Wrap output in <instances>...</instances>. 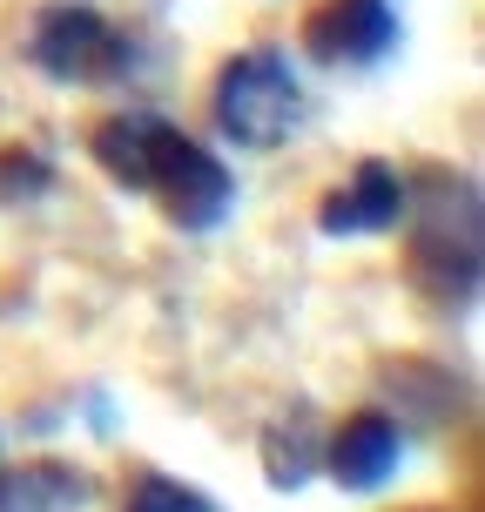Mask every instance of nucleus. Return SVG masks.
<instances>
[{
  "mask_svg": "<svg viewBox=\"0 0 485 512\" xmlns=\"http://www.w3.org/2000/svg\"><path fill=\"white\" fill-rule=\"evenodd\" d=\"M405 182L398 169H384V162H358V176L344 182L337 196H324V236H378V230H398L405 223Z\"/></svg>",
  "mask_w": 485,
  "mask_h": 512,
  "instance_id": "nucleus-5",
  "label": "nucleus"
},
{
  "mask_svg": "<svg viewBox=\"0 0 485 512\" xmlns=\"http://www.w3.org/2000/svg\"><path fill=\"white\" fill-rule=\"evenodd\" d=\"M304 48L331 68H371L398 48V14L391 0H324L304 21Z\"/></svg>",
  "mask_w": 485,
  "mask_h": 512,
  "instance_id": "nucleus-4",
  "label": "nucleus"
},
{
  "mask_svg": "<svg viewBox=\"0 0 485 512\" xmlns=\"http://www.w3.org/2000/svg\"><path fill=\"white\" fill-rule=\"evenodd\" d=\"M27 54H34V68L48 81H102L122 68V34L95 14V7H48L41 21H34V41H27Z\"/></svg>",
  "mask_w": 485,
  "mask_h": 512,
  "instance_id": "nucleus-3",
  "label": "nucleus"
},
{
  "mask_svg": "<svg viewBox=\"0 0 485 512\" xmlns=\"http://www.w3.org/2000/svg\"><path fill=\"white\" fill-rule=\"evenodd\" d=\"M95 499L88 472L68 465H14L0 472V512H81Z\"/></svg>",
  "mask_w": 485,
  "mask_h": 512,
  "instance_id": "nucleus-8",
  "label": "nucleus"
},
{
  "mask_svg": "<svg viewBox=\"0 0 485 512\" xmlns=\"http://www.w3.org/2000/svg\"><path fill=\"white\" fill-rule=\"evenodd\" d=\"M54 189V169L34 149H0V203H34Z\"/></svg>",
  "mask_w": 485,
  "mask_h": 512,
  "instance_id": "nucleus-10",
  "label": "nucleus"
},
{
  "mask_svg": "<svg viewBox=\"0 0 485 512\" xmlns=\"http://www.w3.org/2000/svg\"><path fill=\"white\" fill-rule=\"evenodd\" d=\"M128 512H216L203 499V492H189L182 479H162V472H149L142 486L128 492Z\"/></svg>",
  "mask_w": 485,
  "mask_h": 512,
  "instance_id": "nucleus-11",
  "label": "nucleus"
},
{
  "mask_svg": "<svg viewBox=\"0 0 485 512\" xmlns=\"http://www.w3.org/2000/svg\"><path fill=\"white\" fill-rule=\"evenodd\" d=\"M162 115H108L95 128V162H102L108 176L122 182V189H142L149 196V176H155V142H162Z\"/></svg>",
  "mask_w": 485,
  "mask_h": 512,
  "instance_id": "nucleus-7",
  "label": "nucleus"
},
{
  "mask_svg": "<svg viewBox=\"0 0 485 512\" xmlns=\"http://www.w3.org/2000/svg\"><path fill=\"white\" fill-rule=\"evenodd\" d=\"M317 459H324V452H317V432H310L304 418H283V425H270V432H263V465H270V486H304L310 472H317Z\"/></svg>",
  "mask_w": 485,
  "mask_h": 512,
  "instance_id": "nucleus-9",
  "label": "nucleus"
},
{
  "mask_svg": "<svg viewBox=\"0 0 485 512\" xmlns=\"http://www.w3.org/2000/svg\"><path fill=\"white\" fill-rule=\"evenodd\" d=\"M398 452H405V438H398V418H384V411H358V418H344L331 438V472L337 486L351 492H371L391 479V465H398Z\"/></svg>",
  "mask_w": 485,
  "mask_h": 512,
  "instance_id": "nucleus-6",
  "label": "nucleus"
},
{
  "mask_svg": "<svg viewBox=\"0 0 485 512\" xmlns=\"http://www.w3.org/2000/svg\"><path fill=\"white\" fill-rule=\"evenodd\" d=\"M297 122H304V88L277 48L236 54L216 75V128L236 149H277V142H290Z\"/></svg>",
  "mask_w": 485,
  "mask_h": 512,
  "instance_id": "nucleus-1",
  "label": "nucleus"
},
{
  "mask_svg": "<svg viewBox=\"0 0 485 512\" xmlns=\"http://www.w3.org/2000/svg\"><path fill=\"white\" fill-rule=\"evenodd\" d=\"M149 196H162V209L176 216L182 230H216V223L230 216V203H236V182H230V169H223L209 149H196L182 128H162Z\"/></svg>",
  "mask_w": 485,
  "mask_h": 512,
  "instance_id": "nucleus-2",
  "label": "nucleus"
}]
</instances>
